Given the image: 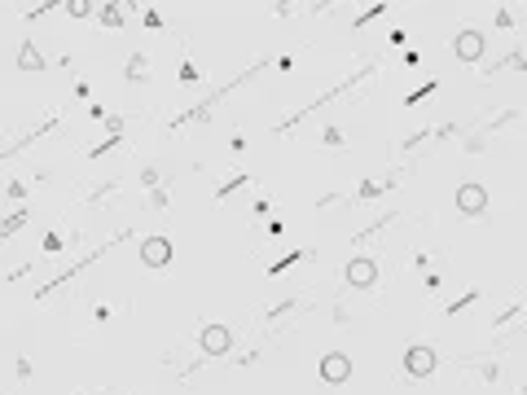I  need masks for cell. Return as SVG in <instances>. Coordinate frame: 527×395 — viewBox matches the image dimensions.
<instances>
[{
	"label": "cell",
	"mask_w": 527,
	"mask_h": 395,
	"mask_svg": "<svg viewBox=\"0 0 527 395\" xmlns=\"http://www.w3.org/2000/svg\"><path fill=\"white\" fill-rule=\"evenodd\" d=\"M440 369V352L435 347H426V342H417V347L405 352V378L409 382H422V378H431Z\"/></svg>",
	"instance_id": "6da1fadb"
},
{
	"label": "cell",
	"mask_w": 527,
	"mask_h": 395,
	"mask_svg": "<svg viewBox=\"0 0 527 395\" xmlns=\"http://www.w3.org/2000/svg\"><path fill=\"white\" fill-rule=\"evenodd\" d=\"M453 53L462 62H484V53H488V36L484 31H474V26H466V31H457V40H453Z\"/></svg>",
	"instance_id": "7a4b0ae2"
},
{
	"label": "cell",
	"mask_w": 527,
	"mask_h": 395,
	"mask_svg": "<svg viewBox=\"0 0 527 395\" xmlns=\"http://www.w3.org/2000/svg\"><path fill=\"white\" fill-rule=\"evenodd\" d=\"M351 378V356L347 352H325L321 356V382L325 386H343Z\"/></svg>",
	"instance_id": "3957f363"
},
{
	"label": "cell",
	"mask_w": 527,
	"mask_h": 395,
	"mask_svg": "<svg viewBox=\"0 0 527 395\" xmlns=\"http://www.w3.org/2000/svg\"><path fill=\"white\" fill-rule=\"evenodd\" d=\"M198 347H203V356H229L233 352V334L224 325H207L203 334H198Z\"/></svg>",
	"instance_id": "277c9868"
},
{
	"label": "cell",
	"mask_w": 527,
	"mask_h": 395,
	"mask_svg": "<svg viewBox=\"0 0 527 395\" xmlns=\"http://www.w3.org/2000/svg\"><path fill=\"white\" fill-rule=\"evenodd\" d=\"M488 189H484V184H462V189H457V206H462V216H484V211H488Z\"/></svg>",
	"instance_id": "5b68a950"
},
{
	"label": "cell",
	"mask_w": 527,
	"mask_h": 395,
	"mask_svg": "<svg viewBox=\"0 0 527 395\" xmlns=\"http://www.w3.org/2000/svg\"><path fill=\"white\" fill-rule=\"evenodd\" d=\"M343 277H347V285L369 290L373 281H378V263H373V259H351L347 268H343Z\"/></svg>",
	"instance_id": "8992f818"
},
{
	"label": "cell",
	"mask_w": 527,
	"mask_h": 395,
	"mask_svg": "<svg viewBox=\"0 0 527 395\" xmlns=\"http://www.w3.org/2000/svg\"><path fill=\"white\" fill-rule=\"evenodd\" d=\"M141 259H145V268H163V263L171 259V242H167V237H145V242H141Z\"/></svg>",
	"instance_id": "52a82bcc"
},
{
	"label": "cell",
	"mask_w": 527,
	"mask_h": 395,
	"mask_svg": "<svg viewBox=\"0 0 527 395\" xmlns=\"http://www.w3.org/2000/svg\"><path fill=\"white\" fill-rule=\"evenodd\" d=\"M18 70H44V53L31 40H22V48H18Z\"/></svg>",
	"instance_id": "ba28073f"
},
{
	"label": "cell",
	"mask_w": 527,
	"mask_h": 395,
	"mask_svg": "<svg viewBox=\"0 0 527 395\" xmlns=\"http://www.w3.org/2000/svg\"><path fill=\"white\" fill-rule=\"evenodd\" d=\"M395 220H400V211H387V216H378L373 224H365V228H361L356 237H351V242H369L373 233H387V224H395Z\"/></svg>",
	"instance_id": "9c48e42d"
},
{
	"label": "cell",
	"mask_w": 527,
	"mask_h": 395,
	"mask_svg": "<svg viewBox=\"0 0 527 395\" xmlns=\"http://www.w3.org/2000/svg\"><path fill=\"white\" fill-rule=\"evenodd\" d=\"M27 220H31V211H27V206H18L14 216H9L5 224H0V246H5V242H9V237H14V233H18L22 224H27Z\"/></svg>",
	"instance_id": "30bf717a"
},
{
	"label": "cell",
	"mask_w": 527,
	"mask_h": 395,
	"mask_svg": "<svg viewBox=\"0 0 527 395\" xmlns=\"http://www.w3.org/2000/svg\"><path fill=\"white\" fill-rule=\"evenodd\" d=\"M123 75H128V84H145V79H149V58L132 53V58H128V70H123Z\"/></svg>",
	"instance_id": "8fae6325"
},
{
	"label": "cell",
	"mask_w": 527,
	"mask_h": 395,
	"mask_svg": "<svg viewBox=\"0 0 527 395\" xmlns=\"http://www.w3.org/2000/svg\"><path fill=\"white\" fill-rule=\"evenodd\" d=\"M514 14H518L514 5H501V9L492 14V26H496V31H514Z\"/></svg>",
	"instance_id": "7c38bea8"
},
{
	"label": "cell",
	"mask_w": 527,
	"mask_h": 395,
	"mask_svg": "<svg viewBox=\"0 0 527 395\" xmlns=\"http://www.w3.org/2000/svg\"><path fill=\"white\" fill-rule=\"evenodd\" d=\"M242 184H250V172H238L229 184H220V189H215V202H224V198H229V194H238L242 189Z\"/></svg>",
	"instance_id": "4fadbf2b"
},
{
	"label": "cell",
	"mask_w": 527,
	"mask_h": 395,
	"mask_svg": "<svg viewBox=\"0 0 527 395\" xmlns=\"http://www.w3.org/2000/svg\"><path fill=\"white\" fill-rule=\"evenodd\" d=\"M299 259H308V251H294V255H286V259H277V263H272V268H268V277H282V273H290L294 268V263Z\"/></svg>",
	"instance_id": "5bb4252c"
},
{
	"label": "cell",
	"mask_w": 527,
	"mask_h": 395,
	"mask_svg": "<svg viewBox=\"0 0 527 395\" xmlns=\"http://www.w3.org/2000/svg\"><path fill=\"white\" fill-rule=\"evenodd\" d=\"M115 189H119V180H106V184H97V189H92V194L84 198V206H97V202H106V198H110Z\"/></svg>",
	"instance_id": "9a60e30c"
},
{
	"label": "cell",
	"mask_w": 527,
	"mask_h": 395,
	"mask_svg": "<svg viewBox=\"0 0 527 395\" xmlns=\"http://www.w3.org/2000/svg\"><path fill=\"white\" fill-rule=\"evenodd\" d=\"M523 312H527L523 303H510L506 312H496V316H492V330H501V325H510V321H518V316H523Z\"/></svg>",
	"instance_id": "2e32d148"
},
{
	"label": "cell",
	"mask_w": 527,
	"mask_h": 395,
	"mask_svg": "<svg viewBox=\"0 0 527 395\" xmlns=\"http://www.w3.org/2000/svg\"><path fill=\"white\" fill-rule=\"evenodd\" d=\"M321 145H330V149H339V145H347V137H343V127H325V132H321Z\"/></svg>",
	"instance_id": "e0dca14e"
},
{
	"label": "cell",
	"mask_w": 527,
	"mask_h": 395,
	"mask_svg": "<svg viewBox=\"0 0 527 395\" xmlns=\"http://www.w3.org/2000/svg\"><path fill=\"white\" fill-rule=\"evenodd\" d=\"M518 119V110H501L496 119H488V132H501V127H506V123H514Z\"/></svg>",
	"instance_id": "ac0fdd59"
},
{
	"label": "cell",
	"mask_w": 527,
	"mask_h": 395,
	"mask_svg": "<svg viewBox=\"0 0 527 395\" xmlns=\"http://www.w3.org/2000/svg\"><path fill=\"white\" fill-rule=\"evenodd\" d=\"M470 303H479V290H470V295H462V299H457L453 307H448V316H457V312H466Z\"/></svg>",
	"instance_id": "d6986e66"
},
{
	"label": "cell",
	"mask_w": 527,
	"mask_h": 395,
	"mask_svg": "<svg viewBox=\"0 0 527 395\" xmlns=\"http://www.w3.org/2000/svg\"><path fill=\"white\" fill-rule=\"evenodd\" d=\"M462 123H444V127H435V141H448V137H462Z\"/></svg>",
	"instance_id": "ffe728a7"
},
{
	"label": "cell",
	"mask_w": 527,
	"mask_h": 395,
	"mask_svg": "<svg viewBox=\"0 0 527 395\" xmlns=\"http://www.w3.org/2000/svg\"><path fill=\"white\" fill-rule=\"evenodd\" d=\"M435 88H440V84H422V88H417V93H409V97H405V105H417V101H422V97H431V93H435Z\"/></svg>",
	"instance_id": "44dd1931"
},
{
	"label": "cell",
	"mask_w": 527,
	"mask_h": 395,
	"mask_svg": "<svg viewBox=\"0 0 527 395\" xmlns=\"http://www.w3.org/2000/svg\"><path fill=\"white\" fill-rule=\"evenodd\" d=\"M378 14H387V5H369V9H365V14H361L356 22H351V26H365L369 18H378Z\"/></svg>",
	"instance_id": "7402d4cb"
},
{
	"label": "cell",
	"mask_w": 527,
	"mask_h": 395,
	"mask_svg": "<svg viewBox=\"0 0 527 395\" xmlns=\"http://www.w3.org/2000/svg\"><path fill=\"white\" fill-rule=\"evenodd\" d=\"M31 374H36V369H31V360L22 356V360H18V382H31Z\"/></svg>",
	"instance_id": "603a6c76"
},
{
	"label": "cell",
	"mask_w": 527,
	"mask_h": 395,
	"mask_svg": "<svg viewBox=\"0 0 527 395\" xmlns=\"http://www.w3.org/2000/svg\"><path fill=\"white\" fill-rule=\"evenodd\" d=\"M62 246H66V242H62L58 233H44V251H48V255H53V251H62Z\"/></svg>",
	"instance_id": "cb8c5ba5"
},
{
	"label": "cell",
	"mask_w": 527,
	"mask_h": 395,
	"mask_svg": "<svg viewBox=\"0 0 527 395\" xmlns=\"http://www.w3.org/2000/svg\"><path fill=\"white\" fill-rule=\"evenodd\" d=\"M9 198H14V202L27 198V180H14V184H9Z\"/></svg>",
	"instance_id": "d4e9b609"
},
{
	"label": "cell",
	"mask_w": 527,
	"mask_h": 395,
	"mask_svg": "<svg viewBox=\"0 0 527 395\" xmlns=\"http://www.w3.org/2000/svg\"><path fill=\"white\" fill-rule=\"evenodd\" d=\"M523 395H527V386H523Z\"/></svg>",
	"instance_id": "484cf974"
}]
</instances>
